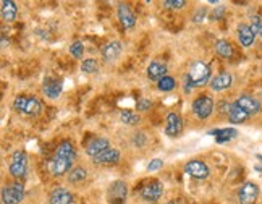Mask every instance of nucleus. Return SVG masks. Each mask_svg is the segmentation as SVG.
<instances>
[{
    "instance_id": "f257e3e1",
    "label": "nucleus",
    "mask_w": 262,
    "mask_h": 204,
    "mask_svg": "<svg viewBox=\"0 0 262 204\" xmlns=\"http://www.w3.org/2000/svg\"><path fill=\"white\" fill-rule=\"evenodd\" d=\"M208 83H210V66L202 60H198L184 76V92H191L192 88H201Z\"/></svg>"
},
{
    "instance_id": "f03ea898",
    "label": "nucleus",
    "mask_w": 262,
    "mask_h": 204,
    "mask_svg": "<svg viewBox=\"0 0 262 204\" xmlns=\"http://www.w3.org/2000/svg\"><path fill=\"white\" fill-rule=\"evenodd\" d=\"M13 108L28 117H38L42 112V102L34 96H18L13 100Z\"/></svg>"
},
{
    "instance_id": "7ed1b4c3",
    "label": "nucleus",
    "mask_w": 262,
    "mask_h": 204,
    "mask_svg": "<svg viewBox=\"0 0 262 204\" xmlns=\"http://www.w3.org/2000/svg\"><path fill=\"white\" fill-rule=\"evenodd\" d=\"M8 172L12 176L15 178H24L28 174V156L22 149H16L15 152L12 154V164L8 167Z\"/></svg>"
},
{
    "instance_id": "20e7f679",
    "label": "nucleus",
    "mask_w": 262,
    "mask_h": 204,
    "mask_svg": "<svg viewBox=\"0 0 262 204\" xmlns=\"http://www.w3.org/2000/svg\"><path fill=\"white\" fill-rule=\"evenodd\" d=\"M128 200V185L125 182L116 180L110 183L107 190V201L108 204H125Z\"/></svg>"
},
{
    "instance_id": "39448f33",
    "label": "nucleus",
    "mask_w": 262,
    "mask_h": 204,
    "mask_svg": "<svg viewBox=\"0 0 262 204\" xmlns=\"http://www.w3.org/2000/svg\"><path fill=\"white\" fill-rule=\"evenodd\" d=\"M214 112V100L208 94L198 96L192 102V114L196 115L199 120H208Z\"/></svg>"
},
{
    "instance_id": "423d86ee",
    "label": "nucleus",
    "mask_w": 262,
    "mask_h": 204,
    "mask_svg": "<svg viewBox=\"0 0 262 204\" xmlns=\"http://www.w3.org/2000/svg\"><path fill=\"white\" fill-rule=\"evenodd\" d=\"M24 200V186L22 183H12L2 188L4 204H20Z\"/></svg>"
},
{
    "instance_id": "0eeeda50",
    "label": "nucleus",
    "mask_w": 262,
    "mask_h": 204,
    "mask_svg": "<svg viewBox=\"0 0 262 204\" xmlns=\"http://www.w3.org/2000/svg\"><path fill=\"white\" fill-rule=\"evenodd\" d=\"M73 164H74L73 160L62 159V158H57V156H52V159L46 164V168H47V172H49L50 175L60 176V175L70 174L72 170L74 168Z\"/></svg>"
},
{
    "instance_id": "6e6552de",
    "label": "nucleus",
    "mask_w": 262,
    "mask_h": 204,
    "mask_svg": "<svg viewBox=\"0 0 262 204\" xmlns=\"http://www.w3.org/2000/svg\"><path fill=\"white\" fill-rule=\"evenodd\" d=\"M184 172L194 180H206L210 175V170H209L208 164H206L204 160H198V159H192V160L186 162Z\"/></svg>"
},
{
    "instance_id": "1a4fd4ad",
    "label": "nucleus",
    "mask_w": 262,
    "mask_h": 204,
    "mask_svg": "<svg viewBox=\"0 0 262 204\" xmlns=\"http://www.w3.org/2000/svg\"><path fill=\"white\" fill-rule=\"evenodd\" d=\"M259 198V186L256 183L248 182L238 190V201L240 204H256Z\"/></svg>"
},
{
    "instance_id": "9d476101",
    "label": "nucleus",
    "mask_w": 262,
    "mask_h": 204,
    "mask_svg": "<svg viewBox=\"0 0 262 204\" xmlns=\"http://www.w3.org/2000/svg\"><path fill=\"white\" fill-rule=\"evenodd\" d=\"M164 194V185L160 182H150L141 188V198L148 202H157Z\"/></svg>"
},
{
    "instance_id": "9b49d317",
    "label": "nucleus",
    "mask_w": 262,
    "mask_h": 204,
    "mask_svg": "<svg viewBox=\"0 0 262 204\" xmlns=\"http://www.w3.org/2000/svg\"><path fill=\"white\" fill-rule=\"evenodd\" d=\"M183 130V120L176 112H170L167 115V124H165V134L170 138H175Z\"/></svg>"
},
{
    "instance_id": "f8f14e48",
    "label": "nucleus",
    "mask_w": 262,
    "mask_h": 204,
    "mask_svg": "<svg viewBox=\"0 0 262 204\" xmlns=\"http://www.w3.org/2000/svg\"><path fill=\"white\" fill-rule=\"evenodd\" d=\"M233 83V74L228 73V72H222V73H218L217 76H214L210 80V90L212 91H216V92H222L225 90H228V88L232 86Z\"/></svg>"
},
{
    "instance_id": "ddd939ff",
    "label": "nucleus",
    "mask_w": 262,
    "mask_h": 204,
    "mask_svg": "<svg viewBox=\"0 0 262 204\" xmlns=\"http://www.w3.org/2000/svg\"><path fill=\"white\" fill-rule=\"evenodd\" d=\"M110 148V142L107 138H102V136H99V138H92L91 141L86 144V154L89 156L91 159H94L96 156H99L100 152L107 151V149Z\"/></svg>"
},
{
    "instance_id": "4468645a",
    "label": "nucleus",
    "mask_w": 262,
    "mask_h": 204,
    "mask_svg": "<svg viewBox=\"0 0 262 204\" xmlns=\"http://www.w3.org/2000/svg\"><path fill=\"white\" fill-rule=\"evenodd\" d=\"M120 160V151L115 148H108L107 151L100 152L99 156H96L92 162L96 166H114Z\"/></svg>"
},
{
    "instance_id": "2eb2a0df",
    "label": "nucleus",
    "mask_w": 262,
    "mask_h": 204,
    "mask_svg": "<svg viewBox=\"0 0 262 204\" xmlns=\"http://www.w3.org/2000/svg\"><path fill=\"white\" fill-rule=\"evenodd\" d=\"M122 50H123V44L120 40H112V42H107L106 46H102L100 54L107 62H115V60L122 56Z\"/></svg>"
},
{
    "instance_id": "dca6fc26",
    "label": "nucleus",
    "mask_w": 262,
    "mask_h": 204,
    "mask_svg": "<svg viewBox=\"0 0 262 204\" xmlns=\"http://www.w3.org/2000/svg\"><path fill=\"white\" fill-rule=\"evenodd\" d=\"M167 64L162 62V60H152L148 66V78L150 81H160L162 78L167 76Z\"/></svg>"
},
{
    "instance_id": "f3484780",
    "label": "nucleus",
    "mask_w": 262,
    "mask_h": 204,
    "mask_svg": "<svg viewBox=\"0 0 262 204\" xmlns=\"http://www.w3.org/2000/svg\"><path fill=\"white\" fill-rule=\"evenodd\" d=\"M73 202V193L64 186L54 188L49 196V204H72Z\"/></svg>"
},
{
    "instance_id": "a211bd4d",
    "label": "nucleus",
    "mask_w": 262,
    "mask_h": 204,
    "mask_svg": "<svg viewBox=\"0 0 262 204\" xmlns=\"http://www.w3.org/2000/svg\"><path fill=\"white\" fill-rule=\"evenodd\" d=\"M116 15H118L120 23H122V26H123L125 30L133 28V26L136 24V16H134V13L131 12V8H130V6H128L126 4H120V5H118Z\"/></svg>"
},
{
    "instance_id": "6ab92c4d",
    "label": "nucleus",
    "mask_w": 262,
    "mask_h": 204,
    "mask_svg": "<svg viewBox=\"0 0 262 204\" xmlns=\"http://www.w3.org/2000/svg\"><path fill=\"white\" fill-rule=\"evenodd\" d=\"M235 104L240 106L244 112H248L250 115H254V114H258L260 110V102L256 98L248 96V94H243V96H240L236 99Z\"/></svg>"
},
{
    "instance_id": "aec40b11",
    "label": "nucleus",
    "mask_w": 262,
    "mask_h": 204,
    "mask_svg": "<svg viewBox=\"0 0 262 204\" xmlns=\"http://www.w3.org/2000/svg\"><path fill=\"white\" fill-rule=\"evenodd\" d=\"M54 156H57V158H62V159H68V160H76V148L73 146V142L72 141H62L58 148L55 149V154Z\"/></svg>"
},
{
    "instance_id": "412c9836",
    "label": "nucleus",
    "mask_w": 262,
    "mask_h": 204,
    "mask_svg": "<svg viewBox=\"0 0 262 204\" xmlns=\"http://www.w3.org/2000/svg\"><path fill=\"white\" fill-rule=\"evenodd\" d=\"M42 91L44 94L49 99H57L62 91H64V86H62V81L60 80H55V78H47L44 81V86H42Z\"/></svg>"
},
{
    "instance_id": "4be33fe9",
    "label": "nucleus",
    "mask_w": 262,
    "mask_h": 204,
    "mask_svg": "<svg viewBox=\"0 0 262 204\" xmlns=\"http://www.w3.org/2000/svg\"><path fill=\"white\" fill-rule=\"evenodd\" d=\"M0 12H2V20L6 23H12L15 22V18L18 15V8H16V4L13 2V0H2V4H0Z\"/></svg>"
},
{
    "instance_id": "5701e85b",
    "label": "nucleus",
    "mask_w": 262,
    "mask_h": 204,
    "mask_svg": "<svg viewBox=\"0 0 262 204\" xmlns=\"http://www.w3.org/2000/svg\"><path fill=\"white\" fill-rule=\"evenodd\" d=\"M226 115H228V120L232 124H243V122L250 118V114L244 112L243 108L236 104H230L226 107Z\"/></svg>"
},
{
    "instance_id": "b1692460",
    "label": "nucleus",
    "mask_w": 262,
    "mask_h": 204,
    "mask_svg": "<svg viewBox=\"0 0 262 204\" xmlns=\"http://www.w3.org/2000/svg\"><path fill=\"white\" fill-rule=\"evenodd\" d=\"M254 39H256V34L251 30L250 24H240L238 26V40L243 47H251Z\"/></svg>"
},
{
    "instance_id": "393cba45",
    "label": "nucleus",
    "mask_w": 262,
    "mask_h": 204,
    "mask_svg": "<svg viewBox=\"0 0 262 204\" xmlns=\"http://www.w3.org/2000/svg\"><path fill=\"white\" fill-rule=\"evenodd\" d=\"M209 134L216 136V141L218 142V144H224V142L235 140L238 136V132H236V128L228 126V128H220V130H212Z\"/></svg>"
},
{
    "instance_id": "a878e982",
    "label": "nucleus",
    "mask_w": 262,
    "mask_h": 204,
    "mask_svg": "<svg viewBox=\"0 0 262 204\" xmlns=\"http://www.w3.org/2000/svg\"><path fill=\"white\" fill-rule=\"evenodd\" d=\"M216 52L224 58H232L233 57V46L228 42V40L220 39L216 42Z\"/></svg>"
},
{
    "instance_id": "bb28decb",
    "label": "nucleus",
    "mask_w": 262,
    "mask_h": 204,
    "mask_svg": "<svg viewBox=\"0 0 262 204\" xmlns=\"http://www.w3.org/2000/svg\"><path fill=\"white\" fill-rule=\"evenodd\" d=\"M120 122H122V124L128 125V126H136L141 122V117H140V114H134V112H130V110H123V112H120Z\"/></svg>"
},
{
    "instance_id": "cd10ccee",
    "label": "nucleus",
    "mask_w": 262,
    "mask_h": 204,
    "mask_svg": "<svg viewBox=\"0 0 262 204\" xmlns=\"http://www.w3.org/2000/svg\"><path fill=\"white\" fill-rule=\"evenodd\" d=\"M88 176V170L82 167H74L70 174H68V182L70 183H81L84 182Z\"/></svg>"
},
{
    "instance_id": "c85d7f7f",
    "label": "nucleus",
    "mask_w": 262,
    "mask_h": 204,
    "mask_svg": "<svg viewBox=\"0 0 262 204\" xmlns=\"http://www.w3.org/2000/svg\"><path fill=\"white\" fill-rule=\"evenodd\" d=\"M157 88H158V91H162V92H170V91H174L175 88H176V81L167 74V76L158 81Z\"/></svg>"
},
{
    "instance_id": "c756f323",
    "label": "nucleus",
    "mask_w": 262,
    "mask_h": 204,
    "mask_svg": "<svg viewBox=\"0 0 262 204\" xmlns=\"http://www.w3.org/2000/svg\"><path fill=\"white\" fill-rule=\"evenodd\" d=\"M81 72L86 74H94L99 72V65L94 58H86V60H82V64H81Z\"/></svg>"
},
{
    "instance_id": "7c9ffc66",
    "label": "nucleus",
    "mask_w": 262,
    "mask_h": 204,
    "mask_svg": "<svg viewBox=\"0 0 262 204\" xmlns=\"http://www.w3.org/2000/svg\"><path fill=\"white\" fill-rule=\"evenodd\" d=\"M82 52H84V46H82L81 40H76L70 46V54L74 58H82Z\"/></svg>"
},
{
    "instance_id": "2f4dec72",
    "label": "nucleus",
    "mask_w": 262,
    "mask_h": 204,
    "mask_svg": "<svg viewBox=\"0 0 262 204\" xmlns=\"http://www.w3.org/2000/svg\"><path fill=\"white\" fill-rule=\"evenodd\" d=\"M154 102L150 100V99H146V98H141L140 100L136 102V108H138V112H148L150 110V107H152Z\"/></svg>"
},
{
    "instance_id": "473e14b6",
    "label": "nucleus",
    "mask_w": 262,
    "mask_h": 204,
    "mask_svg": "<svg viewBox=\"0 0 262 204\" xmlns=\"http://www.w3.org/2000/svg\"><path fill=\"white\" fill-rule=\"evenodd\" d=\"M162 5L165 6V8H170V10H180L186 5V2L184 0H165Z\"/></svg>"
},
{
    "instance_id": "72a5a7b5",
    "label": "nucleus",
    "mask_w": 262,
    "mask_h": 204,
    "mask_svg": "<svg viewBox=\"0 0 262 204\" xmlns=\"http://www.w3.org/2000/svg\"><path fill=\"white\" fill-rule=\"evenodd\" d=\"M251 30L254 31V34H258V32H260V30H262V18H260V15H254L252 18H251Z\"/></svg>"
},
{
    "instance_id": "f704fd0d",
    "label": "nucleus",
    "mask_w": 262,
    "mask_h": 204,
    "mask_svg": "<svg viewBox=\"0 0 262 204\" xmlns=\"http://www.w3.org/2000/svg\"><path fill=\"white\" fill-rule=\"evenodd\" d=\"M162 166H164L162 159H152L149 162V166H148V172H156V170L162 168Z\"/></svg>"
},
{
    "instance_id": "c9c22d12",
    "label": "nucleus",
    "mask_w": 262,
    "mask_h": 204,
    "mask_svg": "<svg viewBox=\"0 0 262 204\" xmlns=\"http://www.w3.org/2000/svg\"><path fill=\"white\" fill-rule=\"evenodd\" d=\"M133 142H134V146H144V144H146V134H144V133H136L134 136H133Z\"/></svg>"
},
{
    "instance_id": "e433bc0d",
    "label": "nucleus",
    "mask_w": 262,
    "mask_h": 204,
    "mask_svg": "<svg viewBox=\"0 0 262 204\" xmlns=\"http://www.w3.org/2000/svg\"><path fill=\"white\" fill-rule=\"evenodd\" d=\"M224 12H225V8L224 6H218V8H216L212 12V15H210V20H218L220 16L224 15Z\"/></svg>"
},
{
    "instance_id": "4c0bfd02",
    "label": "nucleus",
    "mask_w": 262,
    "mask_h": 204,
    "mask_svg": "<svg viewBox=\"0 0 262 204\" xmlns=\"http://www.w3.org/2000/svg\"><path fill=\"white\" fill-rule=\"evenodd\" d=\"M204 15H206V10H199V12H198V15L194 16V22L199 23V18H201V16L204 18Z\"/></svg>"
},
{
    "instance_id": "58836bf2",
    "label": "nucleus",
    "mask_w": 262,
    "mask_h": 204,
    "mask_svg": "<svg viewBox=\"0 0 262 204\" xmlns=\"http://www.w3.org/2000/svg\"><path fill=\"white\" fill-rule=\"evenodd\" d=\"M168 204H182V201H175V200H174V201H170Z\"/></svg>"
},
{
    "instance_id": "ea45409f",
    "label": "nucleus",
    "mask_w": 262,
    "mask_h": 204,
    "mask_svg": "<svg viewBox=\"0 0 262 204\" xmlns=\"http://www.w3.org/2000/svg\"><path fill=\"white\" fill-rule=\"evenodd\" d=\"M260 34H262V30H260Z\"/></svg>"
}]
</instances>
